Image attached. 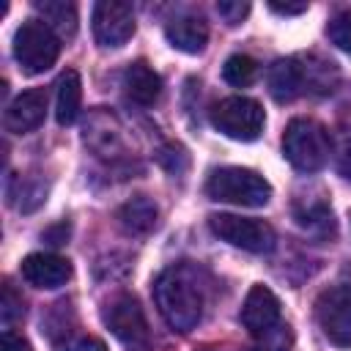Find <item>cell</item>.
Here are the masks:
<instances>
[{"instance_id":"5bb4252c","label":"cell","mask_w":351,"mask_h":351,"mask_svg":"<svg viewBox=\"0 0 351 351\" xmlns=\"http://www.w3.org/2000/svg\"><path fill=\"white\" fill-rule=\"evenodd\" d=\"M165 36L167 41L186 52V55H197L206 49V41H208V25L203 16L197 14H181V16H173L165 27Z\"/></svg>"},{"instance_id":"277c9868","label":"cell","mask_w":351,"mask_h":351,"mask_svg":"<svg viewBox=\"0 0 351 351\" xmlns=\"http://www.w3.org/2000/svg\"><path fill=\"white\" fill-rule=\"evenodd\" d=\"M60 55V38L58 33L41 22V19H27L16 27L14 33V58L25 74H41L49 66H55Z\"/></svg>"},{"instance_id":"7c38bea8","label":"cell","mask_w":351,"mask_h":351,"mask_svg":"<svg viewBox=\"0 0 351 351\" xmlns=\"http://www.w3.org/2000/svg\"><path fill=\"white\" fill-rule=\"evenodd\" d=\"M22 280L36 288H60L71 277V263L55 252H33L19 266Z\"/></svg>"},{"instance_id":"30bf717a","label":"cell","mask_w":351,"mask_h":351,"mask_svg":"<svg viewBox=\"0 0 351 351\" xmlns=\"http://www.w3.org/2000/svg\"><path fill=\"white\" fill-rule=\"evenodd\" d=\"M241 324L252 337H266L280 326V299L266 285H252L241 304Z\"/></svg>"},{"instance_id":"8992f818","label":"cell","mask_w":351,"mask_h":351,"mask_svg":"<svg viewBox=\"0 0 351 351\" xmlns=\"http://www.w3.org/2000/svg\"><path fill=\"white\" fill-rule=\"evenodd\" d=\"M101 318L107 324V329L129 348V351H148L151 348V332H148V321L143 315L140 302L132 293H115L104 310Z\"/></svg>"},{"instance_id":"ac0fdd59","label":"cell","mask_w":351,"mask_h":351,"mask_svg":"<svg viewBox=\"0 0 351 351\" xmlns=\"http://www.w3.org/2000/svg\"><path fill=\"white\" fill-rule=\"evenodd\" d=\"M36 8L44 14V22L63 38H71L77 30V8L66 0H44L36 3Z\"/></svg>"},{"instance_id":"d4e9b609","label":"cell","mask_w":351,"mask_h":351,"mask_svg":"<svg viewBox=\"0 0 351 351\" xmlns=\"http://www.w3.org/2000/svg\"><path fill=\"white\" fill-rule=\"evenodd\" d=\"M217 14H219L228 25H239V22L250 14V3H241V0H222V3H217Z\"/></svg>"},{"instance_id":"5b68a950","label":"cell","mask_w":351,"mask_h":351,"mask_svg":"<svg viewBox=\"0 0 351 351\" xmlns=\"http://www.w3.org/2000/svg\"><path fill=\"white\" fill-rule=\"evenodd\" d=\"M211 123L217 132H222L230 140L239 143H252L261 137L266 115L263 107L255 99L247 96H228L211 107Z\"/></svg>"},{"instance_id":"3957f363","label":"cell","mask_w":351,"mask_h":351,"mask_svg":"<svg viewBox=\"0 0 351 351\" xmlns=\"http://www.w3.org/2000/svg\"><path fill=\"white\" fill-rule=\"evenodd\" d=\"M206 192L211 200L219 203H233V206H247V208H261L271 197L269 181L247 167H219L208 176Z\"/></svg>"},{"instance_id":"484cf974","label":"cell","mask_w":351,"mask_h":351,"mask_svg":"<svg viewBox=\"0 0 351 351\" xmlns=\"http://www.w3.org/2000/svg\"><path fill=\"white\" fill-rule=\"evenodd\" d=\"M299 217V225H304V228H315V225H324V228H332V211L326 208V206H313V208H307V211H299L296 214Z\"/></svg>"},{"instance_id":"7a4b0ae2","label":"cell","mask_w":351,"mask_h":351,"mask_svg":"<svg viewBox=\"0 0 351 351\" xmlns=\"http://www.w3.org/2000/svg\"><path fill=\"white\" fill-rule=\"evenodd\" d=\"M329 151H332L329 132L318 121H313V118H293L285 126L282 154H285V159L296 170H302V173L321 170L326 165V159H329Z\"/></svg>"},{"instance_id":"2e32d148","label":"cell","mask_w":351,"mask_h":351,"mask_svg":"<svg viewBox=\"0 0 351 351\" xmlns=\"http://www.w3.org/2000/svg\"><path fill=\"white\" fill-rule=\"evenodd\" d=\"M156 217H159V208L151 197L145 195H137L132 200H126L121 208H118V225L132 233V236H145L156 228Z\"/></svg>"},{"instance_id":"e0dca14e","label":"cell","mask_w":351,"mask_h":351,"mask_svg":"<svg viewBox=\"0 0 351 351\" xmlns=\"http://www.w3.org/2000/svg\"><path fill=\"white\" fill-rule=\"evenodd\" d=\"M82 104V80L74 69H66L58 77V93H55V118L60 126H69L77 121Z\"/></svg>"},{"instance_id":"603a6c76","label":"cell","mask_w":351,"mask_h":351,"mask_svg":"<svg viewBox=\"0 0 351 351\" xmlns=\"http://www.w3.org/2000/svg\"><path fill=\"white\" fill-rule=\"evenodd\" d=\"M22 313H25V307H22V296L5 282L3 285V302H0V315H3V324L8 326V324H14L16 318H22Z\"/></svg>"},{"instance_id":"83f0119b","label":"cell","mask_w":351,"mask_h":351,"mask_svg":"<svg viewBox=\"0 0 351 351\" xmlns=\"http://www.w3.org/2000/svg\"><path fill=\"white\" fill-rule=\"evenodd\" d=\"M0 351H30V343L14 332H5L3 335V348Z\"/></svg>"},{"instance_id":"ba28073f","label":"cell","mask_w":351,"mask_h":351,"mask_svg":"<svg viewBox=\"0 0 351 351\" xmlns=\"http://www.w3.org/2000/svg\"><path fill=\"white\" fill-rule=\"evenodd\" d=\"M315 321L329 343L351 348V282H337L318 293Z\"/></svg>"},{"instance_id":"f1b7e54d","label":"cell","mask_w":351,"mask_h":351,"mask_svg":"<svg viewBox=\"0 0 351 351\" xmlns=\"http://www.w3.org/2000/svg\"><path fill=\"white\" fill-rule=\"evenodd\" d=\"M269 8L274 14H282V16H293V14H304L307 11V3H299V5H282V3H269Z\"/></svg>"},{"instance_id":"8fae6325","label":"cell","mask_w":351,"mask_h":351,"mask_svg":"<svg viewBox=\"0 0 351 351\" xmlns=\"http://www.w3.org/2000/svg\"><path fill=\"white\" fill-rule=\"evenodd\" d=\"M44 115H47V90L44 88H30V90H22L5 107L3 123L14 134H27V132L41 126Z\"/></svg>"},{"instance_id":"f546056e","label":"cell","mask_w":351,"mask_h":351,"mask_svg":"<svg viewBox=\"0 0 351 351\" xmlns=\"http://www.w3.org/2000/svg\"><path fill=\"white\" fill-rule=\"evenodd\" d=\"M66 236H69V225H66V222H63V225H58V228L44 230V239H49V244H63V241H66Z\"/></svg>"},{"instance_id":"9a60e30c","label":"cell","mask_w":351,"mask_h":351,"mask_svg":"<svg viewBox=\"0 0 351 351\" xmlns=\"http://www.w3.org/2000/svg\"><path fill=\"white\" fill-rule=\"evenodd\" d=\"M123 88H126V99L129 101H134L140 107H151L162 96V77L145 60H137V63H132L126 69Z\"/></svg>"},{"instance_id":"44dd1931","label":"cell","mask_w":351,"mask_h":351,"mask_svg":"<svg viewBox=\"0 0 351 351\" xmlns=\"http://www.w3.org/2000/svg\"><path fill=\"white\" fill-rule=\"evenodd\" d=\"M55 351H107V346L99 337L90 335H77V332H63V337H55Z\"/></svg>"},{"instance_id":"6da1fadb","label":"cell","mask_w":351,"mask_h":351,"mask_svg":"<svg viewBox=\"0 0 351 351\" xmlns=\"http://www.w3.org/2000/svg\"><path fill=\"white\" fill-rule=\"evenodd\" d=\"M154 302L159 315L176 332H189L200 324L206 307V285L189 263H176L154 280Z\"/></svg>"},{"instance_id":"52a82bcc","label":"cell","mask_w":351,"mask_h":351,"mask_svg":"<svg viewBox=\"0 0 351 351\" xmlns=\"http://www.w3.org/2000/svg\"><path fill=\"white\" fill-rule=\"evenodd\" d=\"M208 228L214 230V236H219L222 241L239 250H247L255 255H266L274 250V230L263 219L239 217V214H211Z\"/></svg>"},{"instance_id":"cb8c5ba5","label":"cell","mask_w":351,"mask_h":351,"mask_svg":"<svg viewBox=\"0 0 351 351\" xmlns=\"http://www.w3.org/2000/svg\"><path fill=\"white\" fill-rule=\"evenodd\" d=\"M258 340H261V346L244 348V351H288V346H291V332H288V326H277L274 332H269L266 337H258Z\"/></svg>"},{"instance_id":"4316f807","label":"cell","mask_w":351,"mask_h":351,"mask_svg":"<svg viewBox=\"0 0 351 351\" xmlns=\"http://www.w3.org/2000/svg\"><path fill=\"white\" fill-rule=\"evenodd\" d=\"M337 173L351 181V129L340 134V143H337Z\"/></svg>"},{"instance_id":"9c48e42d","label":"cell","mask_w":351,"mask_h":351,"mask_svg":"<svg viewBox=\"0 0 351 351\" xmlns=\"http://www.w3.org/2000/svg\"><path fill=\"white\" fill-rule=\"evenodd\" d=\"M93 36L99 47L118 49L134 36V11L129 3L101 0L93 5Z\"/></svg>"},{"instance_id":"4fadbf2b","label":"cell","mask_w":351,"mask_h":351,"mask_svg":"<svg viewBox=\"0 0 351 351\" xmlns=\"http://www.w3.org/2000/svg\"><path fill=\"white\" fill-rule=\"evenodd\" d=\"M266 82H269V93L277 101H293L307 82V69L296 60V58H280L269 66L266 71Z\"/></svg>"},{"instance_id":"d6986e66","label":"cell","mask_w":351,"mask_h":351,"mask_svg":"<svg viewBox=\"0 0 351 351\" xmlns=\"http://www.w3.org/2000/svg\"><path fill=\"white\" fill-rule=\"evenodd\" d=\"M222 77L233 85V88H247V85H252L255 82V77H258V63L250 58V55H230L228 60H225V66H222Z\"/></svg>"},{"instance_id":"7402d4cb","label":"cell","mask_w":351,"mask_h":351,"mask_svg":"<svg viewBox=\"0 0 351 351\" xmlns=\"http://www.w3.org/2000/svg\"><path fill=\"white\" fill-rule=\"evenodd\" d=\"M156 159H159V165L167 170V173H173V176H181L186 167H189V156H186V151L181 148V145H165L159 154H156Z\"/></svg>"},{"instance_id":"ffe728a7","label":"cell","mask_w":351,"mask_h":351,"mask_svg":"<svg viewBox=\"0 0 351 351\" xmlns=\"http://www.w3.org/2000/svg\"><path fill=\"white\" fill-rule=\"evenodd\" d=\"M326 36H329V41L337 49H343L346 55H351V8L340 11L337 16H332V22L326 25Z\"/></svg>"}]
</instances>
